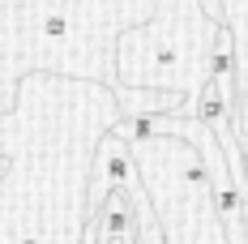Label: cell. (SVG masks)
Masks as SVG:
<instances>
[{"mask_svg":"<svg viewBox=\"0 0 248 244\" xmlns=\"http://www.w3.org/2000/svg\"><path fill=\"white\" fill-rule=\"evenodd\" d=\"M137 180V163L120 137L103 133L99 146H94V159H90V180H86V219H99V206L116 189H128Z\"/></svg>","mask_w":248,"mask_h":244,"instance_id":"1","label":"cell"},{"mask_svg":"<svg viewBox=\"0 0 248 244\" xmlns=\"http://www.w3.org/2000/svg\"><path fill=\"white\" fill-rule=\"evenodd\" d=\"M120 116H188V95L158 86H111Z\"/></svg>","mask_w":248,"mask_h":244,"instance_id":"2","label":"cell"},{"mask_svg":"<svg viewBox=\"0 0 248 244\" xmlns=\"http://www.w3.org/2000/svg\"><path fill=\"white\" fill-rule=\"evenodd\" d=\"M193 4L201 9V17H205V22L227 26V4H223V0H193Z\"/></svg>","mask_w":248,"mask_h":244,"instance_id":"3","label":"cell"},{"mask_svg":"<svg viewBox=\"0 0 248 244\" xmlns=\"http://www.w3.org/2000/svg\"><path fill=\"white\" fill-rule=\"evenodd\" d=\"M235 167H240V180L248 189V133H240V159H235Z\"/></svg>","mask_w":248,"mask_h":244,"instance_id":"4","label":"cell"},{"mask_svg":"<svg viewBox=\"0 0 248 244\" xmlns=\"http://www.w3.org/2000/svg\"><path fill=\"white\" fill-rule=\"evenodd\" d=\"M4 167H9V163H4V154H0V176H4Z\"/></svg>","mask_w":248,"mask_h":244,"instance_id":"5","label":"cell"}]
</instances>
